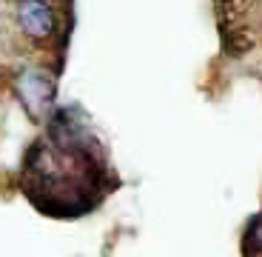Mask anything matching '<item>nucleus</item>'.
Instances as JSON below:
<instances>
[{
	"label": "nucleus",
	"mask_w": 262,
	"mask_h": 257,
	"mask_svg": "<svg viewBox=\"0 0 262 257\" xmlns=\"http://www.w3.org/2000/svg\"><path fill=\"white\" fill-rule=\"evenodd\" d=\"M23 197L49 218H83L105 203L117 180L105 143L77 106H57L20 160Z\"/></svg>",
	"instance_id": "f257e3e1"
},
{
	"label": "nucleus",
	"mask_w": 262,
	"mask_h": 257,
	"mask_svg": "<svg viewBox=\"0 0 262 257\" xmlns=\"http://www.w3.org/2000/svg\"><path fill=\"white\" fill-rule=\"evenodd\" d=\"M14 100L23 106V112L32 117V123L43 126L57 112V74L54 69L29 63L12 74Z\"/></svg>",
	"instance_id": "f03ea898"
},
{
	"label": "nucleus",
	"mask_w": 262,
	"mask_h": 257,
	"mask_svg": "<svg viewBox=\"0 0 262 257\" xmlns=\"http://www.w3.org/2000/svg\"><path fill=\"white\" fill-rule=\"evenodd\" d=\"M9 12L14 32L34 49L57 43L63 32V14L57 0H12Z\"/></svg>",
	"instance_id": "7ed1b4c3"
},
{
	"label": "nucleus",
	"mask_w": 262,
	"mask_h": 257,
	"mask_svg": "<svg viewBox=\"0 0 262 257\" xmlns=\"http://www.w3.org/2000/svg\"><path fill=\"white\" fill-rule=\"evenodd\" d=\"M243 251H245V257H262V211L254 214L248 220V226H245Z\"/></svg>",
	"instance_id": "20e7f679"
}]
</instances>
